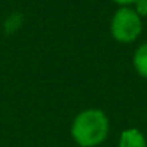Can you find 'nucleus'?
Masks as SVG:
<instances>
[{
	"mask_svg": "<svg viewBox=\"0 0 147 147\" xmlns=\"http://www.w3.org/2000/svg\"><path fill=\"white\" fill-rule=\"evenodd\" d=\"M119 147H147V138L139 128H125L119 136Z\"/></svg>",
	"mask_w": 147,
	"mask_h": 147,
	"instance_id": "obj_3",
	"label": "nucleus"
},
{
	"mask_svg": "<svg viewBox=\"0 0 147 147\" xmlns=\"http://www.w3.org/2000/svg\"><path fill=\"white\" fill-rule=\"evenodd\" d=\"M111 130L105 111L89 108L81 111L71 123V138L79 147H98L106 141Z\"/></svg>",
	"mask_w": 147,
	"mask_h": 147,
	"instance_id": "obj_1",
	"label": "nucleus"
},
{
	"mask_svg": "<svg viewBox=\"0 0 147 147\" xmlns=\"http://www.w3.org/2000/svg\"><path fill=\"white\" fill-rule=\"evenodd\" d=\"M133 68L141 78L147 79V43L136 48L133 54Z\"/></svg>",
	"mask_w": 147,
	"mask_h": 147,
	"instance_id": "obj_4",
	"label": "nucleus"
},
{
	"mask_svg": "<svg viewBox=\"0 0 147 147\" xmlns=\"http://www.w3.org/2000/svg\"><path fill=\"white\" fill-rule=\"evenodd\" d=\"M142 27V18L138 16L133 7H119L112 14L109 32L117 43L130 45L141 36Z\"/></svg>",
	"mask_w": 147,
	"mask_h": 147,
	"instance_id": "obj_2",
	"label": "nucleus"
},
{
	"mask_svg": "<svg viewBox=\"0 0 147 147\" xmlns=\"http://www.w3.org/2000/svg\"><path fill=\"white\" fill-rule=\"evenodd\" d=\"M133 10L138 13V16L147 18V0H136L133 5Z\"/></svg>",
	"mask_w": 147,
	"mask_h": 147,
	"instance_id": "obj_5",
	"label": "nucleus"
},
{
	"mask_svg": "<svg viewBox=\"0 0 147 147\" xmlns=\"http://www.w3.org/2000/svg\"><path fill=\"white\" fill-rule=\"evenodd\" d=\"M112 2L119 7H133L136 0H112Z\"/></svg>",
	"mask_w": 147,
	"mask_h": 147,
	"instance_id": "obj_6",
	"label": "nucleus"
}]
</instances>
